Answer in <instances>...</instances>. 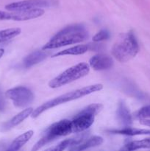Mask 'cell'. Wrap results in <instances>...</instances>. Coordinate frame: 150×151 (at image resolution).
<instances>
[{
    "label": "cell",
    "instance_id": "6da1fadb",
    "mask_svg": "<svg viewBox=\"0 0 150 151\" xmlns=\"http://www.w3.org/2000/svg\"><path fill=\"white\" fill-rule=\"evenodd\" d=\"M88 38L85 27L81 24L70 25L57 32L43 47V50H53L64 46L79 44Z\"/></svg>",
    "mask_w": 150,
    "mask_h": 151
},
{
    "label": "cell",
    "instance_id": "7a4b0ae2",
    "mask_svg": "<svg viewBox=\"0 0 150 151\" xmlns=\"http://www.w3.org/2000/svg\"><path fill=\"white\" fill-rule=\"evenodd\" d=\"M102 88V84H94V85L88 86L83 87L82 88H79V89L74 90L73 91L68 92L66 94L60 95L59 97H55L52 100H49V101L44 103V104L40 106L36 109L33 110L32 114H31V116L32 118H37L41 114H43L44 111L49 110V109H51V108H54L55 106H59V105L63 104V103H68V102L72 101V100H77V99L92 94V93L96 92V91H100Z\"/></svg>",
    "mask_w": 150,
    "mask_h": 151
},
{
    "label": "cell",
    "instance_id": "3957f363",
    "mask_svg": "<svg viewBox=\"0 0 150 151\" xmlns=\"http://www.w3.org/2000/svg\"><path fill=\"white\" fill-rule=\"evenodd\" d=\"M139 46L135 35L132 32L121 34L118 41L113 44L112 55L121 63H125L137 55Z\"/></svg>",
    "mask_w": 150,
    "mask_h": 151
},
{
    "label": "cell",
    "instance_id": "277c9868",
    "mask_svg": "<svg viewBox=\"0 0 150 151\" xmlns=\"http://www.w3.org/2000/svg\"><path fill=\"white\" fill-rule=\"evenodd\" d=\"M90 72V66L87 63L82 62L69 68L49 81V86L51 88H57L74 82L86 76Z\"/></svg>",
    "mask_w": 150,
    "mask_h": 151
},
{
    "label": "cell",
    "instance_id": "5b68a950",
    "mask_svg": "<svg viewBox=\"0 0 150 151\" xmlns=\"http://www.w3.org/2000/svg\"><path fill=\"white\" fill-rule=\"evenodd\" d=\"M103 109L100 103L91 104L82 109L72 119V131L73 133H81L87 131L94 122L96 115L98 114Z\"/></svg>",
    "mask_w": 150,
    "mask_h": 151
},
{
    "label": "cell",
    "instance_id": "8992f818",
    "mask_svg": "<svg viewBox=\"0 0 150 151\" xmlns=\"http://www.w3.org/2000/svg\"><path fill=\"white\" fill-rule=\"evenodd\" d=\"M5 96L12 100L13 105L18 108L28 107L34 100L33 93L24 86L10 88L6 91Z\"/></svg>",
    "mask_w": 150,
    "mask_h": 151
},
{
    "label": "cell",
    "instance_id": "52a82bcc",
    "mask_svg": "<svg viewBox=\"0 0 150 151\" xmlns=\"http://www.w3.org/2000/svg\"><path fill=\"white\" fill-rule=\"evenodd\" d=\"M44 10L41 8H34L21 11H0V21H27L41 17L44 14Z\"/></svg>",
    "mask_w": 150,
    "mask_h": 151
},
{
    "label": "cell",
    "instance_id": "ba28073f",
    "mask_svg": "<svg viewBox=\"0 0 150 151\" xmlns=\"http://www.w3.org/2000/svg\"><path fill=\"white\" fill-rule=\"evenodd\" d=\"M50 5L51 2L49 0H24L7 4L5 9L9 11H21L34 8H41Z\"/></svg>",
    "mask_w": 150,
    "mask_h": 151
},
{
    "label": "cell",
    "instance_id": "9c48e42d",
    "mask_svg": "<svg viewBox=\"0 0 150 151\" xmlns=\"http://www.w3.org/2000/svg\"><path fill=\"white\" fill-rule=\"evenodd\" d=\"M47 134L55 139L57 137H65L73 133L71 121L69 119H62L59 122L52 124L46 131Z\"/></svg>",
    "mask_w": 150,
    "mask_h": 151
},
{
    "label": "cell",
    "instance_id": "30bf717a",
    "mask_svg": "<svg viewBox=\"0 0 150 151\" xmlns=\"http://www.w3.org/2000/svg\"><path fill=\"white\" fill-rule=\"evenodd\" d=\"M89 66L96 71L107 70L113 66V60L108 55L97 54L90 59Z\"/></svg>",
    "mask_w": 150,
    "mask_h": 151
},
{
    "label": "cell",
    "instance_id": "8fae6325",
    "mask_svg": "<svg viewBox=\"0 0 150 151\" xmlns=\"http://www.w3.org/2000/svg\"><path fill=\"white\" fill-rule=\"evenodd\" d=\"M32 111H33V109L31 107L24 109V111H21L20 113L18 114L17 115L13 116L11 119H10L7 122L1 125V130H3V131H7V130H10L11 128H13V127L19 125L24 120H25L28 116H31Z\"/></svg>",
    "mask_w": 150,
    "mask_h": 151
},
{
    "label": "cell",
    "instance_id": "7c38bea8",
    "mask_svg": "<svg viewBox=\"0 0 150 151\" xmlns=\"http://www.w3.org/2000/svg\"><path fill=\"white\" fill-rule=\"evenodd\" d=\"M116 114H117L118 120L124 128H128L131 126L132 122V115L127 106L123 101H121L119 103Z\"/></svg>",
    "mask_w": 150,
    "mask_h": 151
},
{
    "label": "cell",
    "instance_id": "4fadbf2b",
    "mask_svg": "<svg viewBox=\"0 0 150 151\" xmlns=\"http://www.w3.org/2000/svg\"><path fill=\"white\" fill-rule=\"evenodd\" d=\"M88 50H90V45L81 44V45H76L60 51L59 52L53 55L51 58H56L63 55H82L87 52Z\"/></svg>",
    "mask_w": 150,
    "mask_h": 151
},
{
    "label": "cell",
    "instance_id": "5bb4252c",
    "mask_svg": "<svg viewBox=\"0 0 150 151\" xmlns=\"http://www.w3.org/2000/svg\"><path fill=\"white\" fill-rule=\"evenodd\" d=\"M107 132L113 134H120V135L128 136V137H133V136L140 135H150V130L147 129H139L135 128H124L119 130H110Z\"/></svg>",
    "mask_w": 150,
    "mask_h": 151
},
{
    "label": "cell",
    "instance_id": "9a60e30c",
    "mask_svg": "<svg viewBox=\"0 0 150 151\" xmlns=\"http://www.w3.org/2000/svg\"><path fill=\"white\" fill-rule=\"evenodd\" d=\"M34 132L33 131H28L24 133L18 137L17 138L15 139L13 141V142L10 144V147H9L8 150L10 151H16L19 150L32 138L33 136Z\"/></svg>",
    "mask_w": 150,
    "mask_h": 151
},
{
    "label": "cell",
    "instance_id": "2e32d148",
    "mask_svg": "<svg viewBox=\"0 0 150 151\" xmlns=\"http://www.w3.org/2000/svg\"><path fill=\"white\" fill-rule=\"evenodd\" d=\"M47 54L44 51H35L28 55L24 59V65L26 68H29L40 62L43 61L46 58Z\"/></svg>",
    "mask_w": 150,
    "mask_h": 151
},
{
    "label": "cell",
    "instance_id": "e0dca14e",
    "mask_svg": "<svg viewBox=\"0 0 150 151\" xmlns=\"http://www.w3.org/2000/svg\"><path fill=\"white\" fill-rule=\"evenodd\" d=\"M103 143V138L99 136H94V137L88 138L85 140L82 143L79 144V145L75 146L70 149V150H84L87 149L91 148V147H97L99 146Z\"/></svg>",
    "mask_w": 150,
    "mask_h": 151
},
{
    "label": "cell",
    "instance_id": "ac0fdd59",
    "mask_svg": "<svg viewBox=\"0 0 150 151\" xmlns=\"http://www.w3.org/2000/svg\"><path fill=\"white\" fill-rule=\"evenodd\" d=\"M21 32V29L20 28H10L0 30V44L18 36Z\"/></svg>",
    "mask_w": 150,
    "mask_h": 151
},
{
    "label": "cell",
    "instance_id": "d6986e66",
    "mask_svg": "<svg viewBox=\"0 0 150 151\" xmlns=\"http://www.w3.org/2000/svg\"><path fill=\"white\" fill-rule=\"evenodd\" d=\"M125 147L127 150H139V149L150 148V138L130 142L126 145Z\"/></svg>",
    "mask_w": 150,
    "mask_h": 151
},
{
    "label": "cell",
    "instance_id": "ffe728a7",
    "mask_svg": "<svg viewBox=\"0 0 150 151\" xmlns=\"http://www.w3.org/2000/svg\"><path fill=\"white\" fill-rule=\"evenodd\" d=\"M74 142H73V139H68L63 140L61 142L59 143L56 147H53V148L48 149V150H55V151H61L64 150L67 148H71L73 147Z\"/></svg>",
    "mask_w": 150,
    "mask_h": 151
},
{
    "label": "cell",
    "instance_id": "44dd1931",
    "mask_svg": "<svg viewBox=\"0 0 150 151\" xmlns=\"http://www.w3.org/2000/svg\"><path fill=\"white\" fill-rule=\"evenodd\" d=\"M110 38V33L108 31L105 30V29H102L100 30L99 32H97L94 37H93V41L94 42H100V41H105Z\"/></svg>",
    "mask_w": 150,
    "mask_h": 151
},
{
    "label": "cell",
    "instance_id": "7402d4cb",
    "mask_svg": "<svg viewBox=\"0 0 150 151\" xmlns=\"http://www.w3.org/2000/svg\"><path fill=\"white\" fill-rule=\"evenodd\" d=\"M136 117L139 119H149L150 118V106H146L141 108L136 114Z\"/></svg>",
    "mask_w": 150,
    "mask_h": 151
},
{
    "label": "cell",
    "instance_id": "603a6c76",
    "mask_svg": "<svg viewBox=\"0 0 150 151\" xmlns=\"http://www.w3.org/2000/svg\"><path fill=\"white\" fill-rule=\"evenodd\" d=\"M5 99H4V94L0 88V112H3L5 110Z\"/></svg>",
    "mask_w": 150,
    "mask_h": 151
},
{
    "label": "cell",
    "instance_id": "cb8c5ba5",
    "mask_svg": "<svg viewBox=\"0 0 150 151\" xmlns=\"http://www.w3.org/2000/svg\"><path fill=\"white\" fill-rule=\"evenodd\" d=\"M140 123L145 126L150 127V119H140Z\"/></svg>",
    "mask_w": 150,
    "mask_h": 151
},
{
    "label": "cell",
    "instance_id": "d4e9b609",
    "mask_svg": "<svg viewBox=\"0 0 150 151\" xmlns=\"http://www.w3.org/2000/svg\"><path fill=\"white\" fill-rule=\"evenodd\" d=\"M4 53V50H3V49H0V59L1 58V57L3 56Z\"/></svg>",
    "mask_w": 150,
    "mask_h": 151
}]
</instances>
